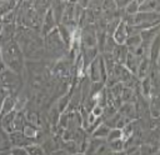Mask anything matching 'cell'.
<instances>
[{
    "instance_id": "obj_1",
    "label": "cell",
    "mask_w": 160,
    "mask_h": 155,
    "mask_svg": "<svg viewBox=\"0 0 160 155\" xmlns=\"http://www.w3.org/2000/svg\"><path fill=\"white\" fill-rule=\"evenodd\" d=\"M14 40L18 42L25 60H45L44 36L40 30L16 26Z\"/></svg>"
},
{
    "instance_id": "obj_2",
    "label": "cell",
    "mask_w": 160,
    "mask_h": 155,
    "mask_svg": "<svg viewBox=\"0 0 160 155\" xmlns=\"http://www.w3.org/2000/svg\"><path fill=\"white\" fill-rule=\"evenodd\" d=\"M1 61L5 64L6 69L22 74L25 69V58L18 45V42L12 39L5 44H1Z\"/></svg>"
},
{
    "instance_id": "obj_3",
    "label": "cell",
    "mask_w": 160,
    "mask_h": 155,
    "mask_svg": "<svg viewBox=\"0 0 160 155\" xmlns=\"http://www.w3.org/2000/svg\"><path fill=\"white\" fill-rule=\"evenodd\" d=\"M44 50H45V60L52 62L60 60L68 54L69 48L59 36L56 28L44 36Z\"/></svg>"
},
{
    "instance_id": "obj_4",
    "label": "cell",
    "mask_w": 160,
    "mask_h": 155,
    "mask_svg": "<svg viewBox=\"0 0 160 155\" xmlns=\"http://www.w3.org/2000/svg\"><path fill=\"white\" fill-rule=\"evenodd\" d=\"M85 75L90 79L91 82H96V81H101L105 84L106 80V69L104 65V60L101 54H99L86 68L85 70Z\"/></svg>"
},
{
    "instance_id": "obj_5",
    "label": "cell",
    "mask_w": 160,
    "mask_h": 155,
    "mask_svg": "<svg viewBox=\"0 0 160 155\" xmlns=\"http://www.w3.org/2000/svg\"><path fill=\"white\" fill-rule=\"evenodd\" d=\"M9 141L11 148H25L31 144H36L34 139H30L24 135L22 131H11L9 132Z\"/></svg>"
},
{
    "instance_id": "obj_6",
    "label": "cell",
    "mask_w": 160,
    "mask_h": 155,
    "mask_svg": "<svg viewBox=\"0 0 160 155\" xmlns=\"http://www.w3.org/2000/svg\"><path fill=\"white\" fill-rule=\"evenodd\" d=\"M118 112L128 119L129 121H132V120H136L139 116H138V110H136V106H135V102H122L119 109H118Z\"/></svg>"
},
{
    "instance_id": "obj_7",
    "label": "cell",
    "mask_w": 160,
    "mask_h": 155,
    "mask_svg": "<svg viewBox=\"0 0 160 155\" xmlns=\"http://www.w3.org/2000/svg\"><path fill=\"white\" fill-rule=\"evenodd\" d=\"M58 26L54 16H52V12L49 8V10L45 12L44 18H42V21H41V26H40V32L42 36H45L46 34H49L51 30H54L55 28Z\"/></svg>"
},
{
    "instance_id": "obj_8",
    "label": "cell",
    "mask_w": 160,
    "mask_h": 155,
    "mask_svg": "<svg viewBox=\"0 0 160 155\" xmlns=\"http://www.w3.org/2000/svg\"><path fill=\"white\" fill-rule=\"evenodd\" d=\"M99 50L96 46L94 48H82L80 46V56H81V60H82V64H84V68L86 70V68L89 66V64L99 55Z\"/></svg>"
},
{
    "instance_id": "obj_9",
    "label": "cell",
    "mask_w": 160,
    "mask_h": 155,
    "mask_svg": "<svg viewBox=\"0 0 160 155\" xmlns=\"http://www.w3.org/2000/svg\"><path fill=\"white\" fill-rule=\"evenodd\" d=\"M66 4L65 1H61V0H51L50 2V10L52 12V16L56 21V24L59 25L60 21H61V18H62V14H64V10L66 8Z\"/></svg>"
},
{
    "instance_id": "obj_10",
    "label": "cell",
    "mask_w": 160,
    "mask_h": 155,
    "mask_svg": "<svg viewBox=\"0 0 160 155\" xmlns=\"http://www.w3.org/2000/svg\"><path fill=\"white\" fill-rule=\"evenodd\" d=\"M128 54H129V51H128V48L125 46V44H116V46L111 51V55H112V59L115 60V62L121 64V65L125 64Z\"/></svg>"
},
{
    "instance_id": "obj_11",
    "label": "cell",
    "mask_w": 160,
    "mask_h": 155,
    "mask_svg": "<svg viewBox=\"0 0 160 155\" xmlns=\"http://www.w3.org/2000/svg\"><path fill=\"white\" fill-rule=\"evenodd\" d=\"M15 30H16L15 24H2V28L0 31V45L12 40L15 36Z\"/></svg>"
},
{
    "instance_id": "obj_12",
    "label": "cell",
    "mask_w": 160,
    "mask_h": 155,
    "mask_svg": "<svg viewBox=\"0 0 160 155\" xmlns=\"http://www.w3.org/2000/svg\"><path fill=\"white\" fill-rule=\"evenodd\" d=\"M112 39L115 40L116 44H125L126 39H128V30H126V24L120 20L119 25L116 26L114 34H112Z\"/></svg>"
},
{
    "instance_id": "obj_13",
    "label": "cell",
    "mask_w": 160,
    "mask_h": 155,
    "mask_svg": "<svg viewBox=\"0 0 160 155\" xmlns=\"http://www.w3.org/2000/svg\"><path fill=\"white\" fill-rule=\"evenodd\" d=\"M56 30H58V32H59V36L61 38V40L65 42V45L69 48V45H70V41H71V38H72V34H74V31L76 30H74V29H71V28H69V26H66V25H64V24H59L58 26H56Z\"/></svg>"
},
{
    "instance_id": "obj_14",
    "label": "cell",
    "mask_w": 160,
    "mask_h": 155,
    "mask_svg": "<svg viewBox=\"0 0 160 155\" xmlns=\"http://www.w3.org/2000/svg\"><path fill=\"white\" fill-rule=\"evenodd\" d=\"M150 68H151V62H150L149 58H148V56L141 58V60H140V62H139V66H138V70H136L135 76H136L139 80L144 79L145 76H148V75H149Z\"/></svg>"
},
{
    "instance_id": "obj_15",
    "label": "cell",
    "mask_w": 160,
    "mask_h": 155,
    "mask_svg": "<svg viewBox=\"0 0 160 155\" xmlns=\"http://www.w3.org/2000/svg\"><path fill=\"white\" fill-rule=\"evenodd\" d=\"M15 112L16 111L14 110V111H11V112H9V114H6V115H4V116L0 118V126L8 134L11 132V131H14V118H15Z\"/></svg>"
},
{
    "instance_id": "obj_16",
    "label": "cell",
    "mask_w": 160,
    "mask_h": 155,
    "mask_svg": "<svg viewBox=\"0 0 160 155\" xmlns=\"http://www.w3.org/2000/svg\"><path fill=\"white\" fill-rule=\"evenodd\" d=\"M105 141V139H99V138H94V136H90L89 138V141H88V146L85 149V151L82 152L84 155H95L99 146Z\"/></svg>"
},
{
    "instance_id": "obj_17",
    "label": "cell",
    "mask_w": 160,
    "mask_h": 155,
    "mask_svg": "<svg viewBox=\"0 0 160 155\" xmlns=\"http://www.w3.org/2000/svg\"><path fill=\"white\" fill-rule=\"evenodd\" d=\"M139 11L160 12V0H144L139 5Z\"/></svg>"
},
{
    "instance_id": "obj_18",
    "label": "cell",
    "mask_w": 160,
    "mask_h": 155,
    "mask_svg": "<svg viewBox=\"0 0 160 155\" xmlns=\"http://www.w3.org/2000/svg\"><path fill=\"white\" fill-rule=\"evenodd\" d=\"M81 128V115L79 110L69 111V122H68V129L70 130H76Z\"/></svg>"
},
{
    "instance_id": "obj_19",
    "label": "cell",
    "mask_w": 160,
    "mask_h": 155,
    "mask_svg": "<svg viewBox=\"0 0 160 155\" xmlns=\"http://www.w3.org/2000/svg\"><path fill=\"white\" fill-rule=\"evenodd\" d=\"M14 108H15V96L12 95H6L4 101H2V106H1V110H0V118L14 111Z\"/></svg>"
},
{
    "instance_id": "obj_20",
    "label": "cell",
    "mask_w": 160,
    "mask_h": 155,
    "mask_svg": "<svg viewBox=\"0 0 160 155\" xmlns=\"http://www.w3.org/2000/svg\"><path fill=\"white\" fill-rule=\"evenodd\" d=\"M142 58H144V56H142ZM140 60H141V58H138V56H134V55H131V54H128L124 66H125V68H126V69H128L132 75H135V74H136V70H138V66H139Z\"/></svg>"
},
{
    "instance_id": "obj_21",
    "label": "cell",
    "mask_w": 160,
    "mask_h": 155,
    "mask_svg": "<svg viewBox=\"0 0 160 155\" xmlns=\"http://www.w3.org/2000/svg\"><path fill=\"white\" fill-rule=\"evenodd\" d=\"M59 148L62 149L64 151H66V152L70 154V155H75L76 152H80V151H79V146L76 145V142H75L74 140L62 141V140L59 138Z\"/></svg>"
},
{
    "instance_id": "obj_22",
    "label": "cell",
    "mask_w": 160,
    "mask_h": 155,
    "mask_svg": "<svg viewBox=\"0 0 160 155\" xmlns=\"http://www.w3.org/2000/svg\"><path fill=\"white\" fill-rule=\"evenodd\" d=\"M69 101H70V91L66 92V94H64L62 96H60V98L55 101V105H56V108H58V110H59L60 114L68 111Z\"/></svg>"
},
{
    "instance_id": "obj_23",
    "label": "cell",
    "mask_w": 160,
    "mask_h": 155,
    "mask_svg": "<svg viewBox=\"0 0 160 155\" xmlns=\"http://www.w3.org/2000/svg\"><path fill=\"white\" fill-rule=\"evenodd\" d=\"M138 94H139V92L135 91L134 89L122 88V91H121V101H122V102H135Z\"/></svg>"
},
{
    "instance_id": "obj_24",
    "label": "cell",
    "mask_w": 160,
    "mask_h": 155,
    "mask_svg": "<svg viewBox=\"0 0 160 155\" xmlns=\"http://www.w3.org/2000/svg\"><path fill=\"white\" fill-rule=\"evenodd\" d=\"M26 125V119L24 111H16L14 118V131H21Z\"/></svg>"
},
{
    "instance_id": "obj_25",
    "label": "cell",
    "mask_w": 160,
    "mask_h": 155,
    "mask_svg": "<svg viewBox=\"0 0 160 155\" xmlns=\"http://www.w3.org/2000/svg\"><path fill=\"white\" fill-rule=\"evenodd\" d=\"M109 130H110V128H108L104 122H101V124H99V125L92 130V132L90 134V136L99 138V139H105V140H106V136H108V134H109Z\"/></svg>"
},
{
    "instance_id": "obj_26",
    "label": "cell",
    "mask_w": 160,
    "mask_h": 155,
    "mask_svg": "<svg viewBox=\"0 0 160 155\" xmlns=\"http://www.w3.org/2000/svg\"><path fill=\"white\" fill-rule=\"evenodd\" d=\"M159 154V146H154L150 144H140L139 155H156Z\"/></svg>"
},
{
    "instance_id": "obj_27",
    "label": "cell",
    "mask_w": 160,
    "mask_h": 155,
    "mask_svg": "<svg viewBox=\"0 0 160 155\" xmlns=\"http://www.w3.org/2000/svg\"><path fill=\"white\" fill-rule=\"evenodd\" d=\"M25 149H26L28 155H46L40 144H31V145L25 146Z\"/></svg>"
},
{
    "instance_id": "obj_28",
    "label": "cell",
    "mask_w": 160,
    "mask_h": 155,
    "mask_svg": "<svg viewBox=\"0 0 160 155\" xmlns=\"http://www.w3.org/2000/svg\"><path fill=\"white\" fill-rule=\"evenodd\" d=\"M141 44V39H140V35L139 34H135V35H129L126 41H125V46L128 49L130 48H134V46H139Z\"/></svg>"
},
{
    "instance_id": "obj_29",
    "label": "cell",
    "mask_w": 160,
    "mask_h": 155,
    "mask_svg": "<svg viewBox=\"0 0 160 155\" xmlns=\"http://www.w3.org/2000/svg\"><path fill=\"white\" fill-rule=\"evenodd\" d=\"M38 128L36 126H34V125H30L28 121H26V125L24 126V129L21 130L22 132H24V135L25 136H28V138H30V139H34L35 140V136H36V134H38Z\"/></svg>"
},
{
    "instance_id": "obj_30",
    "label": "cell",
    "mask_w": 160,
    "mask_h": 155,
    "mask_svg": "<svg viewBox=\"0 0 160 155\" xmlns=\"http://www.w3.org/2000/svg\"><path fill=\"white\" fill-rule=\"evenodd\" d=\"M109 148L111 151H121L125 150V141L122 139H116L112 141H109Z\"/></svg>"
},
{
    "instance_id": "obj_31",
    "label": "cell",
    "mask_w": 160,
    "mask_h": 155,
    "mask_svg": "<svg viewBox=\"0 0 160 155\" xmlns=\"http://www.w3.org/2000/svg\"><path fill=\"white\" fill-rule=\"evenodd\" d=\"M126 15H135L136 12H139V4L135 0H131L124 9Z\"/></svg>"
},
{
    "instance_id": "obj_32",
    "label": "cell",
    "mask_w": 160,
    "mask_h": 155,
    "mask_svg": "<svg viewBox=\"0 0 160 155\" xmlns=\"http://www.w3.org/2000/svg\"><path fill=\"white\" fill-rule=\"evenodd\" d=\"M115 46H116L115 40L112 39V36L108 35V36H106V40H105V44H104L102 52H110V54H111V51L114 50V48H115ZM102 52H101V54H102Z\"/></svg>"
},
{
    "instance_id": "obj_33",
    "label": "cell",
    "mask_w": 160,
    "mask_h": 155,
    "mask_svg": "<svg viewBox=\"0 0 160 155\" xmlns=\"http://www.w3.org/2000/svg\"><path fill=\"white\" fill-rule=\"evenodd\" d=\"M68 122H69V111L61 112L60 116H59L58 128L59 129H68Z\"/></svg>"
},
{
    "instance_id": "obj_34",
    "label": "cell",
    "mask_w": 160,
    "mask_h": 155,
    "mask_svg": "<svg viewBox=\"0 0 160 155\" xmlns=\"http://www.w3.org/2000/svg\"><path fill=\"white\" fill-rule=\"evenodd\" d=\"M121 136H122L121 130L114 128V129H110L109 130V134L106 136V141L109 142V141H112V140H116V139H121Z\"/></svg>"
},
{
    "instance_id": "obj_35",
    "label": "cell",
    "mask_w": 160,
    "mask_h": 155,
    "mask_svg": "<svg viewBox=\"0 0 160 155\" xmlns=\"http://www.w3.org/2000/svg\"><path fill=\"white\" fill-rule=\"evenodd\" d=\"M110 151H111V150H110V148H109V144H108V141L105 140V141L99 146V149H98V151H96L95 155H108Z\"/></svg>"
},
{
    "instance_id": "obj_36",
    "label": "cell",
    "mask_w": 160,
    "mask_h": 155,
    "mask_svg": "<svg viewBox=\"0 0 160 155\" xmlns=\"http://www.w3.org/2000/svg\"><path fill=\"white\" fill-rule=\"evenodd\" d=\"M9 155H28L25 148H11Z\"/></svg>"
},
{
    "instance_id": "obj_37",
    "label": "cell",
    "mask_w": 160,
    "mask_h": 155,
    "mask_svg": "<svg viewBox=\"0 0 160 155\" xmlns=\"http://www.w3.org/2000/svg\"><path fill=\"white\" fill-rule=\"evenodd\" d=\"M102 110H104V108H101V106H99V105H95L92 109H91V114L95 116V118H101V115H102Z\"/></svg>"
},
{
    "instance_id": "obj_38",
    "label": "cell",
    "mask_w": 160,
    "mask_h": 155,
    "mask_svg": "<svg viewBox=\"0 0 160 155\" xmlns=\"http://www.w3.org/2000/svg\"><path fill=\"white\" fill-rule=\"evenodd\" d=\"M115 1V5L118 9H125V6L131 1V0H114Z\"/></svg>"
},
{
    "instance_id": "obj_39",
    "label": "cell",
    "mask_w": 160,
    "mask_h": 155,
    "mask_svg": "<svg viewBox=\"0 0 160 155\" xmlns=\"http://www.w3.org/2000/svg\"><path fill=\"white\" fill-rule=\"evenodd\" d=\"M89 2H90V0H79L76 4H78V5H80L82 9H88Z\"/></svg>"
},
{
    "instance_id": "obj_40",
    "label": "cell",
    "mask_w": 160,
    "mask_h": 155,
    "mask_svg": "<svg viewBox=\"0 0 160 155\" xmlns=\"http://www.w3.org/2000/svg\"><path fill=\"white\" fill-rule=\"evenodd\" d=\"M8 94L2 90V89H0V110H1V106H2V101H4V99H5V96H6Z\"/></svg>"
},
{
    "instance_id": "obj_41",
    "label": "cell",
    "mask_w": 160,
    "mask_h": 155,
    "mask_svg": "<svg viewBox=\"0 0 160 155\" xmlns=\"http://www.w3.org/2000/svg\"><path fill=\"white\" fill-rule=\"evenodd\" d=\"M50 155H70V154H68V152H66V151H64L62 149H58L56 151L51 152Z\"/></svg>"
},
{
    "instance_id": "obj_42",
    "label": "cell",
    "mask_w": 160,
    "mask_h": 155,
    "mask_svg": "<svg viewBox=\"0 0 160 155\" xmlns=\"http://www.w3.org/2000/svg\"><path fill=\"white\" fill-rule=\"evenodd\" d=\"M111 152H112V155H126L125 150H121V151H111Z\"/></svg>"
},
{
    "instance_id": "obj_43",
    "label": "cell",
    "mask_w": 160,
    "mask_h": 155,
    "mask_svg": "<svg viewBox=\"0 0 160 155\" xmlns=\"http://www.w3.org/2000/svg\"><path fill=\"white\" fill-rule=\"evenodd\" d=\"M4 70H6V66H5V64H4V62L0 60V74H1Z\"/></svg>"
},
{
    "instance_id": "obj_44",
    "label": "cell",
    "mask_w": 160,
    "mask_h": 155,
    "mask_svg": "<svg viewBox=\"0 0 160 155\" xmlns=\"http://www.w3.org/2000/svg\"><path fill=\"white\" fill-rule=\"evenodd\" d=\"M78 1H79V0H69L68 2H71V4H76Z\"/></svg>"
},
{
    "instance_id": "obj_45",
    "label": "cell",
    "mask_w": 160,
    "mask_h": 155,
    "mask_svg": "<svg viewBox=\"0 0 160 155\" xmlns=\"http://www.w3.org/2000/svg\"><path fill=\"white\" fill-rule=\"evenodd\" d=\"M135 1H136V2H138V4H139V5H140V4H141V2H142V1H144V0H135Z\"/></svg>"
},
{
    "instance_id": "obj_46",
    "label": "cell",
    "mask_w": 160,
    "mask_h": 155,
    "mask_svg": "<svg viewBox=\"0 0 160 155\" xmlns=\"http://www.w3.org/2000/svg\"><path fill=\"white\" fill-rule=\"evenodd\" d=\"M1 28H2V21H1V19H0V31H1Z\"/></svg>"
},
{
    "instance_id": "obj_47",
    "label": "cell",
    "mask_w": 160,
    "mask_h": 155,
    "mask_svg": "<svg viewBox=\"0 0 160 155\" xmlns=\"http://www.w3.org/2000/svg\"><path fill=\"white\" fill-rule=\"evenodd\" d=\"M75 155H84V154H82V152H76Z\"/></svg>"
},
{
    "instance_id": "obj_48",
    "label": "cell",
    "mask_w": 160,
    "mask_h": 155,
    "mask_svg": "<svg viewBox=\"0 0 160 155\" xmlns=\"http://www.w3.org/2000/svg\"><path fill=\"white\" fill-rule=\"evenodd\" d=\"M0 60H1V46H0Z\"/></svg>"
},
{
    "instance_id": "obj_49",
    "label": "cell",
    "mask_w": 160,
    "mask_h": 155,
    "mask_svg": "<svg viewBox=\"0 0 160 155\" xmlns=\"http://www.w3.org/2000/svg\"><path fill=\"white\" fill-rule=\"evenodd\" d=\"M108 155H112V152H111V151H110V152H109V154H108Z\"/></svg>"
},
{
    "instance_id": "obj_50",
    "label": "cell",
    "mask_w": 160,
    "mask_h": 155,
    "mask_svg": "<svg viewBox=\"0 0 160 155\" xmlns=\"http://www.w3.org/2000/svg\"><path fill=\"white\" fill-rule=\"evenodd\" d=\"M61 1H65V2H68V1H69V0H61Z\"/></svg>"
}]
</instances>
